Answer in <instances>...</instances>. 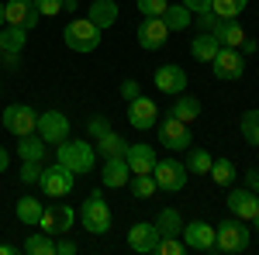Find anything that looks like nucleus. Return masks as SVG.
Returning a JSON list of instances; mask_svg holds the SVG:
<instances>
[{
	"mask_svg": "<svg viewBox=\"0 0 259 255\" xmlns=\"http://www.w3.org/2000/svg\"><path fill=\"white\" fill-rule=\"evenodd\" d=\"M156 86L162 93H183L187 90V73L180 66H159L156 69Z\"/></svg>",
	"mask_w": 259,
	"mask_h": 255,
	"instance_id": "nucleus-20",
	"label": "nucleus"
},
{
	"mask_svg": "<svg viewBox=\"0 0 259 255\" xmlns=\"http://www.w3.org/2000/svg\"><path fill=\"white\" fill-rule=\"evenodd\" d=\"M166 7H169V0H139V11L145 18H162Z\"/></svg>",
	"mask_w": 259,
	"mask_h": 255,
	"instance_id": "nucleus-37",
	"label": "nucleus"
},
{
	"mask_svg": "<svg viewBox=\"0 0 259 255\" xmlns=\"http://www.w3.org/2000/svg\"><path fill=\"white\" fill-rule=\"evenodd\" d=\"M83 228L90 235H107L111 231V207L100 200V193H94L83 203Z\"/></svg>",
	"mask_w": 259,
	"mask_h": 255,
	"instance_id": "nucleus-5",
	"label": "nucleus"
},
{
	"mask_svg": "<svg viewBox=\"0 0 259 255\" xmlns=\"http://www.w3.org/2000/svg\"><path fill=\"white\" fill-rule=\"evenodd\" d=\"M35 7H38L41 18H52V14H59L62 11V0H31Z\"/></svg>",
	"mask_w": 259,
	"mask_h": 255,
	"instance_id": "nucleus-39",
	"label": "nucleus"
},
{
	"mask_svg": "<svg viewBox=\"0 0 259 255\" xmlns=\"http://www.w3.org/2000/svg\"><path fill=\"white\" fill-rule=\"evenodd\" d=\"M252 224H256V231H259V214H256V217H252Z\"/></svg>",
	"mask_w": 259,
	"mask_h": 255,
	"instance_id": "nucleus-51",
	"label": "nucleus"
},
{
	"mask_svg": "<svg viewBox=\"0 0 259 255\" xmlns=\"http://www.w3.org/2000/svg\"><path fill=\"white\" fill-rule=\"evenodd\" d=\"M7 252H14V248H7V245H0V255H7Z\"/></svg>",
	"mask_w": 259,
	"mask_h": 255,
	"instance_id": "nucleus-50",
	"label": "nucleus"
},
{
	"mask_svg": "<svg viewBox=\"0 0 259 255\" xmlns=\"http://www.w3.org/2000/svg\"><path fill=\"white\" fill-rule=\"evenodd\" d=\"M56 162H62L69 173H90L94 169V162H97V148L90 145V141H59L56 145Z\"/></svg>",
	"mask_w": 259,
	"mask_h": 255,
	"instance_id": "nucleus-1",
	"label": "nucleus"
},
{
	"mask_svg": "<svg viewBox=\"0 0 259 255\" xmlns=\"http://www.w3.org/2000/svg\"><path fill=\"white\" fill-rule=\"evenodd\" d=\"M0 38H4V48H7V52H21L24 41H28V28L7 24V28H0Z\"/></svg>",
	"mask_w": 259,
	"mask_h": 255,
	"instance_id": "nucleus-31",
	"label": "nucleus"
},
{
	"mask_svg": "<svg viewBox=\"0 0 259 255\" xmlns=\"http://www.w3.org/2000/svg\"><path fill=\"white\" fill-rule=\"evenodd\" d=\"M211 66H214V76L218 79H242V73H245V56H242L239 48H225L221 45L218 56L211 59Z\"/></svg>",
	"mask_w": 259,
	"mask_h": 255,
	"instance_id": "nucleus-10",
	"label": "nucleus"
},
{
	"mask_svg": "<svg viewBox=\"0 0 259 255\" xmlns=\"http://www.w3.org/2000/svg\"><path fill=\"white\" fill-rule=\"evenodd\" d=\"M211 35H214V38H218V45H225V48H239L242 41H245V31H242L239 18H225V21H218Z\"/></svg>",
	"mask_w": 259,
	"mask_h": 255,
	"instance_id": "nucleus-21",
	"label": "nucleus"
},
{
	"mask_svg": "<svg viewBox=\"0 0 259 255\" xmlns=\"http://www.w3.org/2000/svg\"><path fill=\"white\" fill-rule=\"evenodd\" d=\"M107 131H111V121L107 118H94L90 121V138H94V141H97L100 135H107Z\"/></svg>",
	"mask_w": 259,
	"mask_h": 255,
	"instance_id": "nucleus-42",
	"label": "nucleus"
},
{
	"mask_svg": "<svg viewBox=\"0 0 259 255\" xmlns=\"http://www.w3.org/2000/svg\"><path fill=\"white\" fill-rule=\"evenodd\" d=\"M73 179H76V173H69L62 162H56V166L41 169L38 186H41V193H45V196H66L69 190H73Z\"/></svg>",
	"mask_w": 259,
	"mask_h": 255,
	"instance_id": "nucleus-4",
	"label": "nucleus"
},
{
	"mask_svg": "<svg viewBox=\"0 0 259 255\" xmlns=\"http://www.w3.org/2000/svg\"><path fill=\"white\" fill-rule=\"evenodd\" d=\"M211 162H214V159L207 156L204 148H190V156H187V169L197 173V176H204V173H211Z\"/></svg>",
	"mask_w": 259,
	"mask_h": 255,
	"instance_id": "nucleus-35",
	"label": "nucleus"
},
{
	"mask_svg": "<svg viewBox=\"0 0 259 255\" xmlns=\"http://www.w3.org/2000/svg\"><path fill=\"white\" fill-rule=\"evenodd\" d=\"M104 186H128V179H132V169H128V162H124V156H111L104 159Z\"/></svg>",
	"mask_w": 259,
	"mask_h": 255,
	"instance_id": "nucleus-19",
	"label": "nucleus"
},
{
	"mask_svg": "<svg viewBox=\"0 0 259 255\" xmlns=\"http://www.w3.org/2000/svg\"><path fill=\"white\" fill-rule=\"evenodd\" d=\"M73 221H76V211L73 207H66V203H52V207H45L41 211V221L38 228L45 231V235H62V231H69L73 228Z\"/></svg>",
	"mask_w": 259,
	"mask_h": 255,
	"instance_id": "nucleus-8",
	"label": "nucleus"
},
{
	"mask_svg": "<svg viewBox=\"0 0 259 255\" xmlns=\"http://www.w3.org/2000/svg\"><path fill=\"white\" fill-rule=\"evenodd\" d=\"M183 7L190 14H204V11H211V0H183Z\"/></svg>",
	"mask_w": 259,
	"mask_h": 255,
	"instance_id": "nucleus-45",
	"label": "nucleus"
},
{
	"mask_svg": "<svg viewBox=\"0 0 259 255\" xmlns=\"http://www.w3.org/2000/svg\"><path fill=\"white\" fill-rule=\"evenodd\" d=\"M24 252L28 255H56V238L38 231V235H31L28 241H24Z\"/></svg>",
	"mask_w": 259,
	"mask_h": 255,
	"instance_id": "nucleus-30",
	"label": "nucleus"
},
{
	"mask_svg": "<svg viewBox=\"0 0 259 255\" xmlns=\"http://www.w3.org/2000/svg\"><path fill=\"white\" fill-rule=\"evenodd\" d=\"M218 38L211 35V31H200L197 38L190 41V52H194V59H200V62H211L214 56H218Z\"/></svg>",
	"mask_w": 259,
	"mask_h": 255,
	"instance_id": "nucleus-25",
	"label": "nucleus"
},
{
	"mask_svg": "<svg viewBox=\"0 0 259 255\" xmlns=\"http://www.w3.org/2000/svg\"><path fill=\"white\" fill-rule=\"evenodd\" d=\"M0 52H4V38H0Z\"/></svg>",
	"mask_w": 259,
	"mask_h": 255,
	"instance_id": "nucleus-52",
	"label": "nucleus"
},
{
	"mask_svg": "<svg viewBox=\"0 0 259 255\" xmlns=\"http://www.w3.org/2000/svg\"><path fill=\"white\" fill-rule=\"evenodd\" d=\"M156 252L162 255H180V252H187V245L183 241H177V238H159V248Z\"/></svg>",
	"mask_w": 259,
	"mask_h": 255,
	"instance_id": "nucleus-38",
	"label": "nucleus"
},
{
	"mask_svg": "<svg viewBox=\"0 0 259 255\" xmlns=\"http://www.w3.org/2000/svg\"><path fill=\"white\" fill-rule=\"evenodd\" d=\"M152 176L159 183V190H173V193H177V190L187 186V166L177 162V159H162V162L152 166Z\"/></svg>",
	"mask_w": 259,
	"mask_h": 255,
	"instance_id": "nucleus-9",
	"label": "nucleus"
},
{
	"mask_svg": "<svg viewBox=\"0 0 259 255\" xmlns=\"http://www.w3.org/2000/svg\"><path fill=\"white\" fill-rule=\"evenodd\" d=\"M128 186H132V193L142 196V200H149V196L159 190V183H156V176H152V173H132Z\"/></svg>",
	"mask_w": 259,
	"mask_h": 255,
	"instance_id": "nucleus-29",
	"label": "nucleus"
},
{
	"mask_svg": "<svg viewBox=\"0 0 259 255\" xmlns=\"http://www.w3.org/2000/svg\"><path fill=\"white\" fill-rule=\"evenodd\" d=\"M166 38H169V28H166V21H162V18H145L139 24V45H142V48L156 52V48L166 45Z\"/></svg>",
	"mask_w": 259,
	"mask_h": 255,
	"instance_id": "nucleus-15",
	"label": "nucleus"
},
{
	"mask_svg": "<svg viewBox=\"0 0 259 255\" xmlns=\"http://www.w3.org/2000/svg\"><path fill=\"white\" fill-rule=\"evenodd\" d=\"M159 141L166 148H190L194 145V135H190V128L183 121H177L169 114L166 121H159Z\"/></svg>",
	"mask_w": 259,
	"mask_h": 255,
	"instance_id": "nucleus-11",
	"label": "nucleus"
},
{
	"mask_svg": "<svg viewBox=\"0 0 259 255\" xmlns=\"http://www.w3.org/2000/svg\"><path fill=\"white\" fill-rule=\"evenodd\" d=\"M62 38H66V45H69L73 52H94L100 45V28L90 18H76V21L66 24Z\"/></svg>",
	"mask_w": 259,
	"mask_h": 255,
	"instance_id": "nucleus-3",
	"label": "nucleus"
},
{
	"mask_svg": "<svg viewBox=\"0 0 259 255\" xmlns=\"http://www.w3.org/2000/svg\"><path fill=\"white\" fill-rule=\"evenodd\" d=\"M249 190H259V169H249Z\"/></svg>",
	"mask_w": 259,
	"mask_h": 255,
	"instance_id": "nucleus-47",
	"label": "nucleus"
},
{
	"mask_svg": "<svg viewBox=\"0 0 259 255\" xmlns=\"http://www.w3.org/2000/svg\"><path fill=\"white\" fill-rule=\"evenodd\" d=\"M0 24H7V14H4V4H0Z\"/></svg>",
	"mask_w": 259,
	"mask_h": 255,
	"instance_id": "nucleus-49",
	"label": "nucleus"
},
{
	"mask_svg": "<svg viewBox=\"0 0 259 255\" xmlns=\"http://www.w3.org/2000/svg\"><path fill=\"white\" fill-rule=\"evenodd\" d=\"M249 224H242L239 217L235 221H221L214 228V252H245L249 248Z\"/></svg>",
	"mask_w": 259,
	"mask_h": 255,
	"instance_id": "nucleus-2",
	"label": "nucleus"
},
{
	"mask_svg": "<svg viewBox=\"0 0 259 255\" xmlns=\"http://www.w3.org/2000/svg\"><path fill=\"white\" fill-rule=\"evenodd\" d=\"M124 162H128L132 173H152V166L159 159H156V148H149V145H128L124 148Z\"/></svg>",
	"mask_w": 259,
	"mask_h": 255,
	"instance_id": "nucleus-18",
	"label": "nucleus"
},
{
	"mask_svg": "<svg viewBox=\"0 0 259 255\" xmlns=\"http://www.w3.org/2000/svg\"><path fill=\"white\" fill-rule=\"evenodd\" d=\"M218 14L214 11H204V14H197V24H200V31H214V24H218Z\"/></svg>",
	"mask_w": 259,
	"mask_h": 255,
	"instance_id": "nucleus-43",
	"label": "nucleus"
},
{
	"mask_svg": "<svg viewBox=\"0 0 259 255\" xmlns=\"http://www.w3.org/2000/svg\"><path fill=\"white\" fill-rule=\"evenodd\" d=\"M156 228H159L162 238H177L180 231H183V221H180L177 211H159V217H156Z\"/></svg>",
	"mask_w": 259,
	"mask_h": 255,
	"instance_id": "nucleus-32",
	"label": "nucleus"
},
{
	"mask_svg": "<svg viewBox=\"0 0 259 255\" xmlns=\"http://www.w3.org/2000/svg\"><path fill=\"white\" fill-rule=\"evenodd\" d=\"M211 179H214L218 186H232V179H235V162H232V159L211 162Z\"/></svg>",
	"mask_w": 259,
	"mask_h": 255,
	"instance_id": "nucleus-33",
	"label": "nucleus"
},
{
	"mask_svg": "<svg viewBox=\"0 0 259 255\" xmlns=\"http://www.w3.org/2000/svg\"><path fill=\"white\" fill-rule=\"evenodd\" d=\"M41 176V162H24V169H21V183H38Z\"/></svg>",
	"mask_w": 259,
	"mask_h": 255,
	"instance_id": "nucleus-40",
	"label": "nucleus"
},
{
	"mask_svg": "<svg viewBox=\"0 0 259 255\" xmlns=\"http://www.w3.org/2000/svg\"><path fill=\"white\" fill-rule=\"evenodd\" d=\"M183 245L187 248H197V252H214V228L204 224V221H190L183 224Z\"/></svg>",
	"mask_w": 259,
	"mask_h": 255,
	"instance_id": "nucleus-13",
	"label": "nucleus"
},
{
	"mask_svg": "<svg viewBox=\"0 0 259 255\" xmlns=\"http://www.w3.org/2000/svg\"><path fill=\"white\" fill-rule=\"evenodd\" d=\"M35 131L45 138V145H59V141L69 138V118L59 114V111H45V114H38V121H35Z\"/></svg>",
	"mask_w": 259,
	"mask_h": 255,
	"instance_id": "nucleus-6",
	"label": "nucleus"
},
{
	"mask_svg": "<svg viewBox=\"0 0 259 255\" xmlns=\"http://www.w3.org/2000/svg\"><path fill=\"white\" fill-rule=\"evenodd\" d=\"M4 128L11 131V135H31L35 131V121H38V114L28 107V104H11V107H4Z\"/></svg>",
	"mask_w": 259,
	"mask_h": 255,
	"instance_id": "nucleus-7",
	"label": "nucleus"
},
{
	"mask_svg": "<svg viewBox=\"0 0 259 255\" xmlns=\"http://www.w3.org/2000/svg\"><path fill=\"white\" fill-rule=\"evenodd\" d=\"M87 18H90V21L100 28V31H104V28H111V24L118 21V4H114V0H94Z\"/></svg>",
	"mask_w": 259,
	"mask_h": 255,
	"instance_id": "nucleus-23",
	"label": "nucleus"
},
{
	"mask_svg": "<svg viewBox=\"0 0 259 255\" xmlns=\"http://www.w3.org/2000/svg\"><path fill=\"white\" fill-rule=\"evenodd\" d=\"M242 138L249 145H259V111H245L242 114Z\"/></svg>",
	"mask_w": 259,
	"mask_h": 255,
	"instance_id": "nucleus-36",
	"label": "nucleus"
},
{
	"mask_svg": "<svg viewBox=\"0 0 259 255\" xmlns=\"http://www.w3.org/2000/svg\"><path fill=\"white\" fill-rule=\"evenodd\" d=\"M156 121H159V107H156L149 97L128 100V124H132V128L145 131V128H156Z\"/></svg>",
	"mask_w": 259,
	"mask_h": 255,
	"instance_id": "nucleus-12",
	"label": "nucleus"
},
{
	"mask_svg": "<svg viewBox=\"0 0 259 255\" xmlns=\"http://www.w3.org/2000/svg\"><path fill=\"white\" fill-rule=\"evenodd\" d=\"M7 166H11V152H7V148H0V173H4Z\"/></svg>",
	"mask_w": 259,
	"mask_h": 255,
	"instance_id": "nucleus-48",
	"label": "nucleus"
},
{
	"mask_svg": "<svg viewBox=\"0 0 259 255\" xmlns=\"http://www.w3.org/2000/svg\"><path fill=\"white\" fill-rule=\"evenodd\" d=\"M4 14H7V24H18V28H28V31L41 21L38 7L31 0H11V4H4Z\"/></svg>",
	"mask_w": 259,
	"mask_h": 255,
	"instance_id": "nucleus-14",
	"label": "nucleus"
},
{
	"mask_svg": "<svg viewBox=\"0 0 259 255\" xmlns=\"http://www.w3.org/2000/svg\"><path fill=\"white\" fill-rule=\"evenodd\" d=\"M56 252H62V255H73V252H76V245H73V241H56Z\"/></svg>",
	"mask_w": 259,
	"mask_h": 255,
	"instance_id": "nucleus-46",
	"label": "nucleus"
},
{
	"mask_svg": "<svg viewBox=\"0 0 259 255\" xmlns=\"http://www.w3.org/2000/svg\"><path fill=\"white\" fill-rule=\"evenodd\" d=\"M159 228L156 224H145V221H139L132 231H128V245L135 248V252H156L159 248Z\"/></svg>",
	"mask_w": 259,
	"mask_h": 255,
	"instance_id": "nucleus-16",
	"label": "nucleus"
},
{
	"mask_svg": "<svg viewBox=\"0 0 259 255\" xmlns=\"http://www.w3.org/2000/svg\"><path fill=\"white\" fill-rule=\"evenodd\" d=\"M139 93H142V86L135 83V79H124V83H121V97L124 100H135Z\"/></svg>",
	"mask_w": 259,
	"mask_h": 255,
	"instance_id": "nucleus-44",
	"label": "nucleus"
},
{
	"mask_svg": "<svg viewBox=\"0 0 259 255\" xmlns=\"http://www.w3.org/2000/svg\"><path fill=\"white\" fill-rule=\"evenodd\" d=\"M14 211H18V221H21V224H38L45 207H41V200H35V196H21Z\"/></svg>",
	"mask_w": 259,
	"mask_h": 255,
	"instance_id": "nucleus-28",
	"label": "nucleus"
},
{
	"mask_svg": "<svg viewBox=\"0 0 259 255\" xmlns=\"http://www.w3.org/2000/svg\"><path fill=\"white\" fill-rule=\"evenodd\" d=\"M0 62H4V69H11V73H18L21 69V52H0Z\"/></svg>",
	"mask_w": 259,
	"mask_h": 255,
	"instance_id": "nucleus-41",
	"label": "nucleus"
},
{
	"mask_svg": "<svg viewBox=\"0 0 259 255\" xmlns=\"http://www.w3.org/2000/svg\"><path fill=\"white\" fill-rule=\"evenodd\" d=\"M177 121H183V124H190V121L200 118V100L190 97V93H177V100H173V111H169Z\"/></svg>",
	"mask_w": 259,
	"mask_h": 255,
	"instance_id": "nucleus-24",
	"label": "nucleus"
},
{
	"mask_svg": "<svg viewBox=\"0 0 259 255\" xmlns=\"http://www.w3.org/2000/svg\"><path fill=\"white\" fill-rule=\"evenodd\" d=\"M190 18H194V14H190L183 4H169V7L162 11V21H166L169 31H187V28H190Z\"/></svg>",
	"mask_w": 259,
	"mask_h": 255,
	"instance_id": "nucleus-26",
	"label": "nucleus"
},
{
	"mask_svg": "<svg viewBox=\"0 0 259 255\" xmlns=\"http://www.w3.org/2000/svg\"><path fill=\"white\" fill-rule=\"evenodd\" d=\"M228 211L235 217H242V221H252V217L259 214V200H256V193L245 186V190H232L228 193Z\"/></svg>",
	"mask_w": 259,
	"mask_h": 255,
	"instance_id": "nucleus-17",
	"label": "nucleus"
},
{
	"mask_svg": "<svg viewBox=\"0 0 259 255\" xmlns=\"http://www.w3.org/2000/svg\"><path fill=\"white\" fill-rule=\"evenodd\" d=\"M45 138L38 135V131H31V135H21L18 138V156L24 159V162H41L45 159Z\"/></svg>",
	"mask_w": 259,
	"mask_h": 255,
	"instance_id": "nucleus-22",
	"label": "nucleus"
},
{
	"mask_svg": "<svg viewBox=\"0 0 259 255\" xmlns=\"http://www.w3.org/2000/svg\"><path fill=\"white\" fill-rule=\"evenodd\" d=\"M94 148H97L104 159H111V156H124L128 141H124L118 131H107V135H100V138H97V145H94Z\"/></svg>",
	"mask_w": 259,
	"mask_h": 255,
	"instance_id": "nucleus-27",
	"label": "nucleus"
},
{
	"mask_svg": "<svg viewBox=\"0 0 259 255\" xmlns=\"http://www.w3.org/2000/svg\"><path fill=\"white\" fill-rule=\"evenodd\" d=\"M245 4L249 0H211V11L225 21V18H239L242 11H245Z\"/></svg>",
	"mask_w": 259,
	"mask_h": 255,
	"instance_id": "nucleus-34",
	"label": "nucleus"
}]
</instances>
